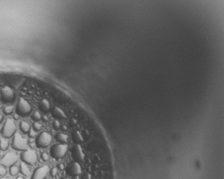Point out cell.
<instances>
[{
  "label": "cell",
  "instance_id": "3",
  "mask_svg": "<svg viewBox=\"0 0 224 179\" xmlns=\"http://www.w3.org/2000/svg\"><path fill=\"white\" fill-rule=\"evenodd\" d=\"M16 132V126L13 119H7L4 124L2 129V136L4 138H10Z\"/></svg>",
  "mask_w": 224,
  "mask_h": 179
},
{
  "label": "cell",
  "instance_id": "4",
  "mask_svg": "<svg viewBox=\"0 0 224 179\" xmlns=\"http://www.w3.org/2000/svg\"><path fill=\"white\" fill-rule=\"evenodd\" d=\"M31 106L24 98H20L16 106V113L19 116L25 117L28 115L31 112Z\"/></svg>",
  "mask_w": 224,
  "mask_h": 179
},
{
  "label": "cell",
  "instance_id": "29",
  "mask_svg": "<svg viewBox=\"0 0 224 179\" xmlns=\"http://www.w3.org/2000/svg\"><path fill=\"white\" fill-rule=\"evenodd\" d=\"M64 168H65V166H64L63 163H59V164L58 165V168L60 169V170H63Z\"/></svg>",
  "mask_w": 224,
  "mask_h": 179
},
{
  "label": "cell",
  "instance_id": "31",
  "mask_svg": "<svg viewBox=\"0 0 224 179\" xmlns=\"http://www.w3.org/2000/svg\"><path fill=\"white\" fill-rule=\"evenodd\" d=\"M3 126H4V125H2V124H0V133H1V132H2Z\"/></svg>",
  "mask_w": 224,
  "mask_h": 179
},
{
  "label": "cell",
  "instance_id": "18",
  "mask_svg": "<svg viewBox=\"0 0 224 179\" xmlns=\"http://www.w3.org/2000/svg\"><path fill=\"white\" fill-rule=\"evenodd\" d=\"M9 143L7 138H0V149L2 151H6L9 148Z\"/></svg>",
  "mask_w": 224,
  "mask_h": 179
},
{
  "label": "cell",
  "instance_id": "19",
  "mask_svg": "<svg viewBox=\"0 0 224 179\" xmlns=\"http://www.w3.org/2000/svg\"><path fill=\"white\" fill-rule=\"evenodd\" d=\"M9 172H10V174L12 176H16L19 172V168L18 166H15V165H13V166H10Z\"/></svg>",
  "mask_w": 224,
  "mask_h": 179
},
{
  "label": "cell",
  "instance_id": "27",
  "mask_svg": "<svg viewBox=\"0 0 224 179\" xmlns=\"http://www.w3.org/2000/svg\"><path fill=\"white\" fill-rule=\"evenodd\" d=\"M57 173H58V168H52L50 171V176H51L52 177L55 176L56 174H57Z\"/></svg>",
  "mask_w": 224,
  "mask_h": 179
},
{
  "label": "cell",
  "instance_id": "34",
  "mask_svg": "<svg viewBox=\"0 0 224 179\" xmlns=\"http://www.w3.org/2000/svg\"><path fill=\"white\" fill-rule=\"evenodd\" d=\"M0 179H12V178H8V177H2V178H1Z\"/></svg>",
  "mask_w": 224,
  "mask_h": 179
},
{
  "label": "cell",
  "instance_id": "17",
  "mask_svg": "<svg viewBox=\"0 0 224 179\" xmlns=\"http://www.w3.org/2000/svg\"><path fill=\"white\" fill-rule=\"evenodd\" d=\"M19 127H20V129L21 130V132L23 133H28L29 130L31 129V126L28 122H25V121H22L21 122L20 124H19Z\"/></svg>",
  "mask_w": 224,
  "mask_h": 179
},
{
  "label": "cell",
  "instance_id": "32",
  "mask_svg": "<svg viewBox=\"0 0 224 179\" xmlns=\"http://www.w3.org/2000/svg\"><path fill=\"white\" fill-rule=\"evenodd\" d=\"M2 120H3V116L0 114V124H1V122H2Z\"/></svg>",
  "mask_w": 224,
  "mask_h": 179
},
{
  "label": "cell",
  "instance_id": "14",
  "mask_svg": "<svg viewBox=\"0 0 224 179\" xmlns=\"http://www.w3.org/2000/svg\"><path fill=\"white\" fill-rule=\"evenodd\" d=\"M19 171L21 173V174H23L25 176H29L31 174V170L28 168V166H27V164L24 162H21L20 163V167H19Z\"/></svg>",
  "mask_w": 224,
  "mask_h": 179
},
{
  "label": "cell",
  "instance_id": "21",
  "mask_svg": "<svg viewBox=\"0 0 224 179\" xmlns=\"http://www.w3.org/2000/svg\"><path fill=\"white\" fill-rule=\"evenodd\" d=\"M41 114H40L39 112H38V111H36V112H35L34 114H33L32 115V119L33 120H34L35 122H37V121H39V120L41 119Z\"/></svg>",
  "mask_w": 224,
  "mask_h": 179
},
{
  "label": "cell",
  "instance_id": "15",
  "mask_svg": "<svg viewBox=\"0 0 224 179\" xmlns=\"http://www.w3.org/2000/svg\"><path fill=\"white\" fill-rule=\"evenodd\" d=\"M55 139L60 144H66L67 142V136L65 134H57L55 135Z\"/></svg>",
  "mask_w": 224,
  "mask_h": 179
},
{
  "label": "cell",
  "instance_id": "25",
  "mask_svg": "<svg viewBox=\"0 0 224 179\" xmlns=\"http://www.w3.org/2000/svg\"><path fill=\"white\" fill-rule=\"evenodd\" d=\"M52 127H53L54 129H56V130L60 129V122H59V121H58V120H54L53 122H52Z\"/></svg>",
  "mask_w": 224,
  "mask_h": 179
},
{
  "label": "cell",
  "instance_id": "13",
  "mask_svg": "<svg viewBox=\"0 0 224 179\" xmlns=\"http://www.w3.org/2000/svg\"><path fill=\"white\" fill-rule=\"evenodd\" d=\"M50 105L49 101L46 99H43L39 103V109L43 112H48L50 110Z\"/></svg>",
  "mask_w": 224,
  "mask_h": 179
},
{
  "label": "cell",
  "instance_id": "38",
  "mask_svg": "<svg viewBox=\"0 0 224 179\" xmlns=\"http://www.w3.org/2000/svg\"><path fill=\"white\" fill-rule=\"evenodd\" d=\"M44 179H49V178H45Z\"/></svg>",
  "mask_w": 224,
  "mask_h": 179
},
{
  "label": "cell",
  "instance_id": "1",
  "mask_svg": "<svg viewBox=\"0 0 224 179\" xmlns=\"http://www.w3.org/2000/svg\"><path fill=\"white\" fill-rule=\"evenodd\" d=\"M11 147L17 151H26L29 149L28 140L23 137L19 132H16L13 135Z\"/></svg>",
  "mask_w": 224,
  "mask_h": 179
},
{
  "label": "cell",
  "instance_id": "6",
  "mask_svg": "<svg viewBox=\"0 0 224 179\" xmlns=\"http://www.w3.org/2000/svg\"><path fill=\"white\" fill-rule=\"evenodd\" d=\"M52 142V137L49 133L43 132L40 133L36 139V145L38 148H45L49 146Z\"/></svg>",
  "mask_w": 224,
  "mask_h": 179
},
{
  "label": "cell",
  "instance_id": "28",
  "mask_svg": "<svg viewBox=\"0 0 224 179\" xmlns=\"http://www.w3.org/2000/svg\"><path fill=\"white\" fill-rule=\"evenodd\" d=\"M82 179H91V175L88 174V173L85 174L82 176Z\"/></svg>",
  "mask_w": 224,
  "mask_h": 179
},
{
  "label": "cell",
  "instance_id": "10",
  "mask_svg": "<svg viewBox=\"0 0 224 179\" xmlns=\"http://www.w3.org/2000/svg\"><path fill=\"white\" fill-rule=\"evenodd\" d=\"M82 168L80 165L77 162H72L68 165L67 168V173L69 176H76L80 174Z\"/></svg>",
  "mask_w": 224,
  "mask_h": 179
},
{
  "label": "cell",
  "instance_id": "16",
  "mask_svg": "<svg viewBox=\"0 0 224 179\" xmlns=\"http://www.w3.org/2000/svg\"><path fill=\"white\" fill-rule=\"evenodd\" d=\"M72 137H73V141L76 144H79V143H82L83 141V138L82 137L81 134L78 131L74 132L73 135H72Z\"/></svg>",
  "mask_w": 224,
  "mask_h": 179
},
{
  "label": "cell",
  "instance_id": "26",
  "mask_svg": "<svg viewBox=\"0 0 224 179\" xmlns=\"http://www.w3.org/2000/svg\"><path fill=\"white\" fill-rule=\"evenodd\" d=\"M40 158L42 159L43 161H47L48 159H49V156H48L47 153H41V155H40Z\"/></svg>",
  "mask_w": 224,
  "mask_h": 179
},
{
  "label": "cell",
  "instance_id": "5",
  "mask_svg": "<svg viewBox=\"0 0 224 179\" xmlns=\"http://www.w3.org/2000/svg\"><path fill=\"white\" fill-rule=\"evenodd\" d=\"M20 157L23 162L29 165H34L38 160L36 151L33 149H28V150L23 151Z\"/></svg>",
  "mask_w": 224,
  "mask_h": 179
},
{
  "label": "cell",
  "instance_id": "37",
  "mask_svg": "<svg viewBox=\"0 0 224 179\" xmlns=\"http://www.w3.org/2000/svg\"><path fill=\"white\" fill-rule=\"evenodd\" d=\"M61 179H69V178H61Z\"/></svg>",
  "mask_w": 224,
  "mask_h": 179
},
{
  "label": "cell",
  "instance_id": "7",
  "mask_svg": "<svg viewBox=\"0 0 224 179\" xmlns=\"http://www.w3.org/2000/svg\"><path fill=\"white\" fill-rule=\"evenodd\" d=\"M18 156L15 153L9 152L5 154L0 160V163L5 167H10L18 161Z\"/></svg>",
  "mask_w": 224,
  "mask_h": 179
},
{
  "label": "cell",
  "instance_id": "20",
  "mask_svg": "<svg viewBox=\"0 0 224 179\" xmlns=\"http://www.w3.org/2000/svg\"><path fill=\"white\" fill-rule=\"evenodd\" d=\"M13 108H13V106L12 105H9V106L5 107L3 110L4 113L5 114H7H7H11L13 112Z\"/></svg>",
  "mask_w": 224,
  "mask_h": 179
},
{
  "label": "cell",
  "instance_id": "36",
  "mask_svg": "<svg viewBox=\"0 0 224 179\" xmlns=\"http://www.w3.org/2000/svg\"><path fill=\"white\" fill-rule=\"evenodd\" d=\"M62 129L65 130H65H66V126H62Z\"/></svg>",
  "mask_w": 224,
  "mask_h": 179
},
{
  "label": "cell",
  "instance_id": "35",
  "mask_svg": "<svg viewBox=\"0 0 224 179\" xmlns=\"http://www.w3.org/2000/svg\"><path fill=\"white\" fill-rule=\"evenodd\" d=\"M16 179H25V178H24V177H22V176H19V177H17V178Z\"/></svg>",
  "mask_w": 224,
  "mask_h": 179
},
{
  "label": "cell",
  "instance_id": "30",
  "mask_svg": "<svg viewBox=\"0 0 224 179\" xmlns=\"http://www.w3.org/2000/svg\"><path fill=\"white\" fill-rule=\"evenodd\" d=\"M41 119H42V120H43V122H47L48 120V117L46 116V115L42 116V117H41Z\"/></svg>",
  "mask_w": 224,
  "mask_h": 179
},
{
  "label": "cell",
  "instance_id": "11",
  "mask_svg": "<svg viewBox=\"0 0 224 179\" xmlns=\"http://www.w3.org/2000/svg\"><path fill=\"white\" fill-rule=\"evenodd\" d=\"M72 153H73V158L76 161H78V162L83 161L84 158H85V155H84V153L80 145L77 144L74 145L73 149H72Z\"/></svg>",
  "mask_w": 224,
  "mask_h": 179
},
{
  "label": "cell",
  "instance_id": "8",
  "mask_svg": "<svg viewBox=\"0 0 224 179\" xmlns=\"http://www.w3.org/2000/svg\"><path fill=\"white\" fill-rule=\"evenodd\" d=\"M0 95H1V100L4 102H13L15 99L14 92L11 87L8 86L4 87L1 89Z\"/></svg>",
  "mask_w": 224,
  "mask_h": 179
},
{
  "label": "cell",
  "instance_id": "23",
  "mask_svg": "<svg viewBox=\"0 0 224 179\" xmlns=\"http://www.w3.org/2000/svg\"><path fill=\"white\" fill-rule=\"evenodd\" d=\"M7 168H6V167L2 166V165L0 166V176L4 177L6 174H7Z\"/></svg>",
  "mask_w": 224,
  "mask_h": 179
},
{
  "label": "cell",
  "instance_id": "12",
  "mask_svg": "<svg viewBox=\"0 0 224 179\" xmlns=\"http://www.w3.org/2000/svg\"><path fill=\"white\" fill-rule=\"evenodd\" d=\"M51 114L52 117L57 119H65L66 118L65 114L61 109L58 108V107H53L51 110Z\"/></svg>",
  "mask_w": 224,
  "mask_h": 179
},
{
  "label": "cell",
  "instance_id": "33",
  "mask_svg": "<svg viewBox=\"0 0 224 179\" xmlns=\"http://www.w3.org/2000/svg\"><path fill=\"white\" fill-rule=\"evenodd\" d=\"M13 118H14L15 119V120H17V119H19V115H18V114H15V115H14V117H13Z\"/></svg>",
  "mask_w": 224,
  "mask_h": 179
},
{
  "label": "cell",
  "instance_id": "2",
  "mask_svg": "<svg viewBox=\"0 0 224 179\" xmlns=\"http://www.w3.org/2000/svg\"><path fill=\"white\" fill-rule=\"evenodd\" d=\"M67 151V145L60 144L53 145L50 148V153L52 158L55 159H60L65 156Z\"/></svg>",
  "mask_w": 224,
  "mask_h": 179
},
{
  "label": "cell",
  "instance_id": "24",
  "mask_svg": "<svg viewBox=\"0 0 224 179\" xmlns=\"http://www.w3.org/2000/svg\"><path fill=\"white\" fill-rule=\"evenodd\" d=\"M36 131L35 129H34V128L31 127L30 130L28 132V136L30 138H34L36 136Z\"/></svg>",
  "mask_w": 224,
  "mask_h": 179
},
{
  "label": "cell",
  "instance_id": "9",
  "mask_svg": "<svg viewBox=\"0 0 224 179\" xmlns=\"http://www.w3.org/2000/svg\"><path fill=\"white\" fill-rule=\"evenodd\" d=\"M49 171L50 168L48 166H43L37 168L33 173L31 179H44Z\"/></svg>",
  "mask_w": 224,
  "mask_h": 179
},
{
  "label": "cell",
  "instance_id": "22",
  "mask_svg": "<svg viewBox=\"0 0 224 179\" xmlns=\"http://www.w3.org/2000/svg\"><path fill=\"white\" fill-rule=\"evenodd\" d=\"M42 127V124L39 123V122H34V124H33V128L34 129L36 130V131H39V130L41 129Z\"/></svg>",
  "mask_w": 224,
  "mask_h": 179
}]
</instances>
